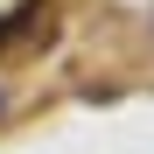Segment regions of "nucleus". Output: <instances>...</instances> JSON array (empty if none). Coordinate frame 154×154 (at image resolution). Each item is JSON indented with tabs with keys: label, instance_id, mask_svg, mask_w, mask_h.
Segmentation results:
<instances>
[{
	"label": "nucleus",
	"instance_id": "obj_1",
	"mask_svg": "<svg viewBox=\"0 0 154 154\" xmlns=\"http://www.w3.org/2000/svg\"><path fill=\"white\" fill-rule=\"evenodd\" d=\"M28 28H42V35H49V7H42V0H28V7H14L7 21H0V49H14Z\"/></svg>",
	"mask_w": 154,
	"mask_h": 154
}]
</instances>
